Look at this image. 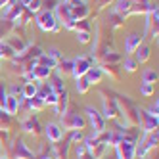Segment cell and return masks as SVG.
<instances>
[{
	"mask_svg": "<svg viewBox=\"0 0 159 159\" xmlns=\"http://www.w3.org/2000/svg\"><path fill=\"white\" fill-rule=\"evenodd\" d=\"M86 113H88V119H90V123H92V127L96 129V132H104V129H106V121H104V117H102L92 106L86 107Z\"/></svg>",
	"mask_w": 159,
	"mask_h": 159,
	"instance_id": "3957f363",
	"label": "cell"
},
{
	"mask_svg": "<svg viewBox=\"0 0 159 159\" xmlns=\"http://www.w3.org/2000/svg\"><path fill=\"white\" fill-rule=\"evenodd\" d=\"M42 159H52V157H42Z\"/></svg>",
	"mask_w": 159,
	"mask_h": 159,
	"instance_id": "cb8c5ba5",
	"label": "cell"
},
{
	"mask_svg": "<svg viewBox=\"0 0 159 159\" xmlns=\"http://www.w3.org/2000/svg\"><path fill=\"white\" fill-rule=\"evenodd\" d=\"M37 92H39V88H37V84H33V83H27L25 88H23V96L25 98H35Z\"/></svg>",
	"mask_w": 159,
	"mask_h": 159,
	"instance_id": "8fae6325",
	"label": "cell"
},
{
	"mask_svg": "<svg viewBox=\"0 0 159 159\" xmlns=\"http://www.w3.org/2000/svg\"><path fill=\"white\" fill-rule=\"evenodd\" d=\"M134 52H136V63H144L148 58H150V48L144 46V44H140Z\"/></svg>",
	"mask_w": 159,
	"mask_h": 159,
	"instance_id": "9c48e42d",
	"label": "cell"
},
{
	"mask_svg": "<svg viewBox=\"0 0 159 159\" xmlns=\"http://www.w3.org/2000/svg\"><path fill=\"white\" fill-rule=\"evenodd\" d=\"M140 44H142V37L136 35V33H132V35H129L127 40H125V50H127V54H132Z\"/></svg>",
	"mask_w": 159,
	"mask_h": 159,
	"instance_id": "277c9868",
	"label": "cell"
},
{
	"mask_svg": "<svg viewBox=\"0 0 159 159\" xmlns=\"http://www.w3.org/2000/svg\"><path fill=\"white\" fill-rule=\"evenodd\" d=\"M6 90H4V84L0 83V109H4V102H6Z\"/></svg>",
	"mask_w": 159,
	"mask_h": 159,
	"instance_id": "ac0fdd59",
	"label": "cell"
},
{
	"mask_svg": "<svg viewBox=\"0 0 159 159\" xmlns=\"http://www.w3.org/2000/svg\"><path fill=\"white\" fill-rule=\"evenodd\" d=\"M102 75H104V71H102V67H90V69L86 71L84 79L88 84H98L102 81Z\"/></svg>",
	"mask_w": 159,
	"mask_h": 159,
	"instance_id": "5b68a950",
	"label": "cell"
},
{
	"mask_svg": "<svg viewBox=\"0 0 159 159\" xmlns=\"http://www.w3.org/2000/svg\"><path fill=\"white\" fill-rule=\"evenodd\" d=\"M84 153V148L83 146H77V155H83Z\"/></svg>",
	"mask_w": 159,
	"mask_h": 159,
	"instance_id": "603a6c76",
	"label": "cell"
},
{
	"mask_svg": "<svg viewBox=\"0 0 159 159\" xmlns=\"http://www.w3.org/2000/svg\"><path fill=\"white\" fill-rule=\"evenodd\" d=\"M83 138V132L81 130H75L73 134H71V140H81Z\"/></svg>",
	"mask_w": 159,
	"mask_h": 159,
	"instance_id": "7402d4cb",
	"label": "cell"
},
{
	"mask_svg": "<svg viewBox=\"0 0 159 159\" xmlns=\"http://www.w3.org/2000/svg\"><path fill=\"white\" fill-rule=\"evenodd\" d=\"M63 4H67L69 8H77V6H83L84 2L83 0H63Z\"/></svg>",
	"mask_w": 159,
	"mask_h": 159,
	"instance_id": "d6986e66",
	"label": "cell"
},
{
	"mask_svg": "<svg viewBox=\"0 0 159 159\" xmlns=\"http://www.w3.org/2000/svg\"><path fill=\"white\" fill-rule=\"evenodd\" d=\"M17 107H19V100L16 96H6V102H4V111L8 115H14L17 113Z\"/></svg>",
	"mask_w": 159,
	"mask_h": 159,
	"instance_id": "52a82bcc",
	"label": "cell"
},
{
	"mask_svg": "<svg viewBox=\"0 0 159 159\" xmlns=\"http://www.w3.org/2000/svg\"><path fill=\"white\" fill-rule=\"evenodd\" d=\"M155 81H157V73H155L153 69H144V71H142V83L153 84Z\"/></svg>",
	"mask_w": 159,
	"mask_h": 159,
	"instance_id": "30bf717a",
	"label": "cell"
},
{
	"mask_svg": "<svg viewBox=\"0 0 159 159\" xmlns=\"http://www.w3.org/2000/svg\"><path fill=\"white\" fill-rule=\"evenodd\" d=\"M90 63H92V58H84V56H81V58H77L73 60V71L71 75L75 79H81L86 75V71L90 69Z\"/></svg>",
	"mask_w": 159,
	"mask_h": 159,
	"instance_id": "7a4b0ae2",
	"label": "cell"
},
{
	"mask_svg": "<svg viewBox=\"0 0 159 159\" xmlns=\"http://www.w3.org/2000/svg\"><path fill=\"white\" fill-rule=\"evenodd\" d=\"M48 58H52L54 61H58V60H60V52H58V48H50V50H48Z\"/></svg>",
	"mask_w": 159,
	"mask_h": 159,
	"instance_id": "ffe728a7",
	"label": "cell"
},
{
	"mask_svg": "<svg viewBox=\"0 0 159 159\" xmlns=\"http://www.w3.org/2000/svg\"><path fill=\"white\" fill-rule=\"evenodd\" d=\"M125 69H127L129 73H132V71L136 69V60H130V58L125 60Z\"/></svg>",
	"mask_w": 159,
	"mask_h": 159,
	"instance_id": "e0dca14e",
	"label": "cell"
},
{
	"mask_svg": "<svg viewBox=\"0 0 159 159\" xmlns=\"http://www.w3.org/2000/svg\"><path fill=\"white\" fill-rule=\"evenodd\" d=\"M37 23L42 31H54V33H58L60 31V25H58V21H56V16L52 12H42L39 17H37Z\"/></svg>",
	"mask_w": 159,
	"mask_h": 159,
	"instance_id": "6da1fadb",
	"label": "cell"
},
{
	"mask_svg": "<svg viewBox=\"0 0 159 159\" xmlns=\"http://www.w3.org/2000/svg\"><path fill=\"white\" fill-rule=\"evenodd\" d=\"M140 94L142 96H152L153 94V84H150V83H142V86H140Z\"/></svg>",
	"mask_w": 159,
	"mask_h": 159,
	"instance_id": "7c38bea8",
	"label": "cell"
},
{
	"mask_svg": "<svg viewBox=\"0 0 159 159\" xmlns=\"http://www.w3.org/2000/svg\"><path fill=\"white\" fill-rule=\"evenodd\" d=\"M33 75H35V81H42V79H48V77H50V67L37 65V67H33Z\"/></svg>",
	"mask_w": 159,
	"mask_h": 159,
	"instance_id": "ba28073f",
	"label": "cell"
},
{
	"mask_svg": "<svg viewBox=\"0 0 159 159\" xmlns=\"http://www.w3.org/2000/svg\"><path fill=\"white\" fill-rule=\"evenodd\" d=\"M23 127H25V130H35V127H37V119H33V117H31V119L23 125Z\"/></svg>",
	"mask_w": 159,
	"mask_h": 159,
	"instance_id": "44dd1931",
	"label": "cell"
},
{
	"mask_svg": "<svg viewBox=\"0 0 159 159\" xmlns=\"http://www.w3.org/2000/svg\"><path fill=\"white\" fill-rule=\"evenodd\" d=\"M88 83H86V79L84 77H81V79H77V90H79V92H81V94H84L86 92V90H88Z\"/></svg>",
	"mask_w": 159,
	"mask_h": 159,
	"instance_id": "4fadbf2b",
	"label": "cell"
},
{
	"mask_svg": "<svg viewBox=\"0 0 159 159\" xmlns=\"http://www.w3.org/2000/svg\"><path fill=\"white\" fill-rule=\"evenodd\" d=\"M25 6L31 10V12H37V10L40 8V0H23Z\"/></svg>",
	"mask_w": 159,
	"mask_h": 159,
	"instance_id": "9a60e30c",
	"label": "cell"
},
{
	"mask_svg": "<svg viewBox=\"0 0 159 159\" xmlns=\"http://www.w3.org/2000/svg\"><path fill=\"white\" fill-rule=\"evenodd\" d=\"M60 71H63V75L65 73H69L71 75V71H73V61H67V60H63L61 63H60V67H58Z\"/></svg>",
	"mask_w": 159,
	"mask_h": 159,
	"instance_id": "5bb4252c",
	"label": "cell"
},
{
	"mask_svg": "<svg viewBox=\"0 0 159 159\" xmlns=\"http://www.w3.org/2000/svg\"><path fill=\"white\" fill-rule=\"evenodd\" d=\"M77 40L81 44H86V42H90V35L86 31H77Z\"/></svg>",
	"mask_w": 159,
	"mask_h": 159,
	"instance_id": "2e32d148",
	"label": "cell"
},
{
	"mask_svg": "<svg viewBox=\"0 0 159 159\" xmlns=\"http://www.w3.org/2000/svg\"><path fill=\"white\" fill-rule=\"evenodd\" d=\"M46 134H48L50 142H60V140H61V136H63L61 129H60V127H58L56 123H50L48 127H46Z\"/></svg>",
	"mask_w": 159,
	"mask_h": 159,
	"instance_id": "8992f818",
	"label": "cell"
}]
</instances>
